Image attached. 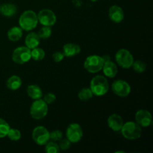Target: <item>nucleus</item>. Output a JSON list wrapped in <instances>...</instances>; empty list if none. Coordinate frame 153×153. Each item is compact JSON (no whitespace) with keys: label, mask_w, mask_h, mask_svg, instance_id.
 <instances>
[{"label":"nucleus","mask_w":153,"mask_h":153,"mask_svg":"<svg viewBox=\"0 0 153 153\" xmlns=\"http://www.w3.org/2000/svg\"><path fill=\"white\" fill-rule=\"evenodd\" d=\"M90 88L94 95L97 97H102L108 91V82L105 76H96L91 79Z\"/></svg>","instance_id":"nucleus-1"},{"label":"nucleus","mask_w":153,"mask_h":153,"mask_svg":"<svg viewBox=\"0 0 153 153\" xmlns=\"http://www.w3.org/2000/svg\"><path fill=\"white\" fill-rule=\"evenodd\" d=\"M19 27L25 31H31L36 28L38 24L37 15L33 10H25L19 19Z\"/></svg>","instance_id":"nucleus-2"},{"label":"nucleus","mask_w":153,"mask_h":153,"mask_svg":"<svg viewBox=\"0 0 153 153\" xmlns=\"http://www.w3.org/2000/svg\"><path fill=\"white\" fill-rule=\"evenodd\" d=\"M120 131L123 136L128 140H135L139 138L142 134L141 127L137 123L132 121L123 123Z\"/></svg>","instance_id":"nucleus-3"},{"label":"nucleus","mask_w":153,"mask_h":153,"mask_svg":"<svg viewBox=\"0 0 153 153\" xmlns=\"http://www.w3.org/2000/svg\"><path fill=\"white\" fill-rule=\"evenodd\" d=\"M48 105L41 99L35 100L30 108V114L31 117L35 120H41L47 115Z\"/></svg>","instance_id":"nucleus-4"},{"label":"nucleus","mask_w":153,"mask_h":153,"mask_svg":"<svg viewBox=\"0 0 153 153\" xmlns=\"http://www.w3.org/2000/svg\"><path fill=\"white\" fill-rule=\"evenodd\" d=\"M104 64L102 57L97 55H90L85 59L84 67L91 73H97L102 70Z\"/></svg>","instance_id":"nucleus-5"},{"label":"nucleus","mask_w":153,"mask_h":153,"mask_svg":"<svg viewBox=\"0 0 153 153\" xmlns=\"http://www.w3.org/2000/svg\"><path fill=\"white\" fill-rule=\"evenodd\" d=\"M115 59L118 65L124 69H128L132 66L134 58L131 52L126 49H121L115 55Z\"/></svg>","instance_id":"nucleus-6"},{"label":"nucleus","mask_w":153,"mask_h":153,"mask_svg":"<svg viewBox=\"0 0 153 153\" xmlns=\"http://www.w3.org/2000/svg\"><path fill=\"white\" fill-rule=\"evenodd\" d=\"M31 58V49L26 46H20L13 50L12 59L13 62L18 64H24L30 61Z\"/></svg>","instance_id":"nucleus-7"},{"label":"nucleus","mask_w":153,"mask_h":153,"mask_svg":"<svg viewBox=\"0 0 153 153\" xmlns=\"http://www.w3.org/2000/svg\"><path fill=\"white\" fill-rule=\"evenodd\" d=\"M32 139L37 144L45 145L49 141V131L44 126H39L34 128L32 131Z\"/></svg>","instance_id":"nucleus-8"},{"label":"nucleus","mask_w":153,"mask_h":153,"mask_svg":"<svg viewBox=\"0 0 153 153\" xmlns=\"http://www.w3.org/2000/svg\"><path fill=\"white\" fill-rule=\"evenodd\" d=\"M111 89L115 95L120 97H126L131 93V86L124 80H116L112 83Z\"/></svg>","instance_id":"nucleus-9"},{"label":"nucleus","mask_w":153,"mask_h":153,"mask_svg":"<svg viewBox=\"0 0 153 153\" xmlns=\"http://www.w3.org/2000/svg\"><path fill=\"white\" fill-rule=\"evenodd\" d=\"M67 138L71 143H78L83 136V131L81 126L78 123H72L67 127L66 131Z\"/></svg>","instance_id":"nucleus-10"},{"label":"nucleus","mask_w":153,"mask_h":153,"mask_svg":"<svg viewBox=\"0 0 153 153\" xmlns=\"http://www.w3.org/2000/svg\"><path fill=\"white\" fill-rule=\"evenodd\" d=\"M37 15L38 22L43 26H52L56 22L55 13L49 9H43Z\"/></svg>","instance_id":"nucleus-11"},{"label":"nucleus","mask_w":153,"mask_h":153,"mask_svg":"<svg viewBox=\"0 0 153 153\" xmlns=\"http://www.w3.org/2000/svg\"><path fill=\"white\" fill-rule=\"evenodd\" d=\"M135 120L140 127H148L152 124V114L149 111L141 109L135 114Z\"/></svg>","instance_id":"nucleus-12"},{"label":"nucleus","mask_w":153,"mask_h":153,"mask_svg":"<svg viewBox=\"0 0 153 153\" xmlns=\"http://www.w3.org/2000/svg\"><path fill=\"white\" fill-rule=\"evenodd\" d=\"M108 16L111 20L116 23H120L124 19L123 10L120 6L113 5L109 8Z\"/></svg>","instance_id":"nucleus-13"},{"label":"nucleus","mask_w":153,"mask_h":153,"mask_svg":"<svg viewBox=\"0 0 153 153\" xmlns=\"http://www.w3.org/2000/svg\"><path fill=\"white\" fill-rule=\"evenodd\" d=\"M108 125L113 131H120L123 125V120L120 115L114 114L108 118Z\"/></svg>","instance_id":"nucleus-14"},{"label":"nucleus","mask_w":153,"mask_h":153,"mask_svg":"<svg viewBox=\"0 0 153 153\" xmlns=\"http://www.w3.org/2000/svg\"><path fill=\"white\" fill-rule=\"evenodd\" d=\"M80 46L78 44H75V43H67L63 47V53H64V56L67 57V58L76 56L78 54L80 53Z\"/></svg>","instance_id":"nucleus-15"},{"label":"nucleus","mask_w":153,"mask_h":153,"mask_svg":"<svg viewBox=\"0 0 153 153\" xmlns=\"http://www.w3.org/2000/svg\"><path fill=\"white\" fill-rule=\"evenodd\" d=\"M102 70H103V73L105 75V76L109 78L115 77L118 73L117 66L115 63H114L111 60L104 63Z\"/></svg>","instance_id":"nucleus-16"},{"label":"nucleus","mask_w":153,"mask_h":153,"mask_svg":"<svg viewBox=\"0 0 153 153\" xmlns=\"http://www.w3.org/2000/svg\"><path fill=\"white\" fill-rule=\"evenodd\" d=\"M40 37L37 33L31 32L27 34L25 40V44L28 49H32L34 48L37 47L40 44Z\"/></svg>","instance_id":"nucleus-17"},{"label":"nucleus","mask_w":153,"mask_h":153,"mask_svg":"<svg viewBox=\"0 0 153 153\" xmlns=\"http://www.w3.org/2000/svg\"><path fill=\"white\" fill-rule=\"evenodd\" d=\"M27 94L32 100H39L43 96V91L40 86L37 85H30L27 88Z\"/></svg>","instance_id":"nucleus-18"},{"label":"nucleus","mask_w":153,"mask_h":153,"mask_svg":"<svg viewBox=\"0 0 153 153\" xmlns=\"http://www.w3.org/2000/svg\"><path fill=\"white\" fill-rule=\"evenodd\" d=\"M16 11H17L16 6L11 3H6L0 7V13L6 17H11L16 14Z\"/></svg>","instance_id":"nucleus-19"},{"label":"nucleus","mask_w":153,"mask_h":153,"mask_svg":"<svg viewBox=\"0 0 153 153\" xmlns=\"http://www.w3.org/2000/svg\"><path fill=\"white\" fill-rule=\"evenodd\" d=\"M22 37V29L20 27H12L7 31V38L10 41L16 42L20 40Z\"/></svg>","instance_id":"nucleus-20"},{"label":"nucleus","mask_w":153,"mask_h":153,"mask_svg":"<svg viewBox=\"0 0 153 153\" xmlns=\"http://www.w3.org/2000/svg\"><path fill=\"white\" fill-rule=\"evenodd\" d=\"M6 85L8 89L11 90V91H16L22 85V79L18 76L13 75L7 79Z\"/></svg>","instance_id":"nucleus-21"},{"label":"nucleus","mask_w":153,"mask_h":153,"mask_svg":"<svg viewBox=\"0 0 153 153\" xmlns=\"http://www.w3.org/2000/svg\"><path fill=\"white\" fill-rule=\"evenodd\" d=\"M45 55H46V53L41 48L35 47L31 50V58L34 61H41L45 58Z\"/></svg>","instance_id":"nucleus-22"},{"label":"nucleus","mask_w":153,"mask_h":153,"mask_svg":"<svg viewBox=\"0 0 153 153\" xmlns=\"http://www.w3.org/2000/svg\"><path fill=\"white\" fill-rule=\"evenodd\" d=\"M93 96H94V94H93L91 88H82L79 92V94H78L79 100H82V101H88V100H91Z\"/></svg>","instance_id":"nucleus-23"},{"label":"nucleus","mask_w":153,"mask_h":153,"mask_svg":"<svg viewBox=\"0 0 153 153\" xmlns=\"http://www.w3.org/2000/svg\"><path fill=\"white\" fill-rule=\"evenodd\" d=\"M10 128L9 124L4 120L0 118V138L6 137Z\"/></svg>","instance_id":"nucleus-24"},{"label":"nucleus","mask_w":153,"mask_h":153,"mask_svg":"<svg viewBox=\"0 0 153 153\" xmlns=\"http://www.w3.org/2000/svg\"><path fill=\"white\" fill-rule=\"evenodd\" d=\"M52 28H51V26H43L39 30L38 34L39 37L40 39H48L51 35H52Z\"/></svg>","instance_id":"nucleus-25"},{"label":"nucleus","mask_w":153,"mask_h":153,"mask_svg":"<svg viewBox=\"0 0 153 153\" xmlns=\"http://www.w3.org/2000/svg\"><path fill=\"white\" fill-rule=\"evenodd\" d=\"M45 151L47 153H58L61 151L59 146L55 141L47 142L45 148Z\"/></svg>","instance_id":"nucleus-26"},{"label":"nucleus","mask_w":153,"mask_h":153,"mask_svg":"<svg viewBox=\"0 0 153 153\" xmlns=\"http://www.w3.org/2000/svg\"><path fill=\"white\" fill-rule=\"evenodd\" d=\"M7 136L10 140L13 141H17L21 138V132L16 128H10Z\"/></svg>","instance_id":"nucleus-27"},{"label":"nucleus","mask_w":153,"mask_h":153,"mask_svg":"<svg viewBox=\"0 0 153 153\" xmlns=\"http://www.w3.org/2000/svg\"><path fill=\"white\" fill-rule=\"evenodd\" d=\"M131 67H133V69L135 72L138 73H143L146 68V64L143 61H136L133 62V64Z\"/></svg>","instance_id":"nucleus-28"},{"label":"nucleus","mask_w":153,"mask_h":153,"mask_svg":"<svg viewBox=\"0 0 153 153\" xmlns=\"http://www.w3.org/2000/svg\"><path fill=\"white\" fill-rule=\"evenodd\" d=\"M49 137L53 141H59L63 138V133L60 130H55L51 133L49 132Z\"/></svg>","instance_id":"nucleus-29"},{"label":"nucleus","mask_w":153,"mask_h":153,"mask_svg":"<svg viewBox=\"0 0 153 153\" xmlns=\"http://www.w3.org/2000/svg\"><path fill=\"white\" fill-rule=\"evenodd\" d=\"M71 142L68 140V139H61V140H59V148L61 150H67L68 149H70V146H71Z\"/></svg>","instance_id":"nucleus-30"},{"label":"nucleus","mask_w":153,"mask_h":153,"mask_svg":"<svg viewBox=\"0 0 153 153\" xmlns=\"http://www.w3.org/2000/svg\"><path fill=\"white\" fill-rule=\"evenodd\" d=\"M56 100V96L53 94V93H48L47 94H46L43 98V100L45 101V102L47 105L52 104Z\"/></svg>","instance_id":"nucleus-31"},{"label":"nucleus","mask_w":153,"mask_h":153,"mask_svg":"<svg viewBox=\"0 0 153 153\" xmlns=\"http://www.w3.org/2000/svg\"><path fill=\"white\" fill-rule=\"evenodd\" d=\"M64 55L63 52H55V53H53L52 55V58H53L54 61L55 62H61L63 59L64 58Z\"/></svg>","instance_id":"nucleus-32"},{"label":"nucleus","mask_w":153,"mask_h":153,"mask_svg":"<svg viewBox=\"0 0 153 153\" xmlns=\"http://www.w3.org/2000/svg\"><path fill=\"white\" fill-rule=\"evenodd\" d=\"M72 1L76 7H80L82 4V0H72Z\"/></svg>","instance_id":"nucleus-33"},{"label":"nucleus","mask_w":153,"mask_h":153,"mask_svg":"<svg viewBox=\"0 0 153 153\" xmlns=\"http://www.w3.org/2000/svg\"><path fill=\"white\" fill-rule=\"evenodd\" d=\"M102 59H103V61H104V63L106 62V61H110L111 60L110 57H109L108 55H104V56H102Z\"/></svg>","instance_id":"nucleus-34"},{"label":"nucleus","mask_w":153,"mask_h":153,"mask_svg":"<svg viewBox=\"0 0 153 153\" xmlns=\"http://www.w3.org/2000/svg\"><path fill=\"white\" fill-rule=\"evenodd\" d=\"M91 1H97V0H91Z\"/></svg>","instance_id":"nucleus-35"}]
</instances>
